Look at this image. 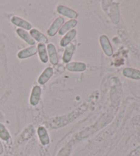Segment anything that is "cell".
Segmentation results:
<instances>
[{
    "instance_id": "obj_11",
    "label": "cell",
    "mask_w": 140,
    "mask_h": 156,
    "mask_svg": "<svg viewBox=\"0 0 140 156\" xmlns=\"http://www.w3.org/2000/svg\"><path fill=\"white\" fill-rule=\"evenodd\" d=\"M77 34V30H71L68 31L67 33L64 37L62 39L61 41H60V45L62 47H66L68 45V44H70L71 43V41H72L75 36Z\"/></svg>"
},
{
    "instance_id": "obj_3",
    "label": "cell",
    "mask_w": 140,
    "mask_h": 156,
    "mask_svg": "<svg viewBox=\"0 0 140 156\" xmlns=\"http://www.w3.org/2000/svg\"><path fill=\"white\" fill-rule=\"evenodd\" d=\"M57 11L60 14L66 16V17L71 18L72 20H75L78 17V14L77 12H75L74 10L69 8L62 6V5H60L57 8Z\"/></svg>"
},
{
    "instance_id": "obj_10",
    "label": "cell",
    "mask_w": 140,
    "mask_h": 156,
    "mask_svg": "<svg viewBox=\"0 0 140 156\" xmlns=\"http://www.w3.org/2000/svg\"><path fill=\"white\" fill-rule=\"evenodd\" d=\"M53 74V68H50V67H48V68H45V69L43 71L42 73L40 74V76L38 78V81L39 84L40 85H45L46 83L48 82L51 77L52 76V75Z\"/></svg>"
},
{
    "instance_id": "obj_6",
    "label": "cell",
    "mask_w": 140,
    "mask_h": 156,
    "mask_svg": "<svg viewBox=\"0 0 140 156\" xmlns=\"http://www.w3.org/2000/svg\"><path fill=\"white\" fill-rule=\"evenodd\" d=\"M12 23L14 24V25L20 27V28L24 29L25 30H30L32 29V25L28 21H25L23 19L17 17V16H14L11 19Z\"/></svg>"
},
{
    "instance_id": "obj_9",
    "label": "cell",
    "mask_w": 140,
    "mask_h": 156,
    "mask_svg": "<svg viewBox=\"0 0 140 156\" xmlns=\"http://www.w3.org/2000/svg\"><path fill=\"white\" fill-rule=\"evenodd\" d=\"M41 88L39 86H34L32 89L31 96H30V104L32 105H36L39 103L40 95H41Z\"/></svg>"
},
{
    "instance_id": "obj_18",
    "label": "cell",
    "mask_w": 140,
    "mask_h": 156,
    "mask_svg": "<svg viewBox=\"0 0 140 156\" xmlns=\"http://www.w3.org/2000/svg\"><path fill=\"white\" fill-rule=\"evenodd\" d=\"M0 138L4 141H8L10 138V135L8 131L2 123H0Z\"/></svg>"
},
{
    "instance_id": "obj_13",
    "label": "cell",
    "mask_w": 140,
    "mask_h": 156,
    "mask_svg": "<svg viewBox=\"0 0 140 156\" xmlns=\"http://www.w3.org/2000/svg\"><path fill=\"white\" fill-rule=\"evenodd\" d=\"M37 50L40 61L44 63H47L49 61V58H48V53L46 45L43 44H38L37 46Z\"/></svg>"
},
{
    "instance_id": "obj_12",
    "label": "cell",
    "mask_w": 140,
    "mask_h": 156,
    "mask_svg": "<svg viewBox=\"0 0 140 156\" xmlns=\"http://www.w3.org/2000/svg\"><path fill=\"white\" fill-rule=\"evenodd\" d=\"M17 33L18 36H19L21 39H23L27 44H28L31 45H34L35 44V41L34 39L31 37L30 34H29L28 32L25 30L18 28L17 30Z\"/></svg>"
},
{
    "instance_id": "obj_14",
    "label": "cell",
    "mask_w": 140,
    "mask_h": 156,
    "mask_svg": "<svg viewBox=\"0 0 140 156\" xmlns=\"http://www.w3.org/2000/svg\"><path fill=\"white\" fill-rule=\"evenodd\" d=\"M75 50V45L73 44H72V43H71V44H68L67 46H66L65 50H64V53L63 55V61L64 63H68V62L71 60Z\"/></svg>"
},
{
    "instance_id": "obj_17",
    "label": "cell",
    "mask_w": 140,
    "mask_h": 156,
    "mask_svg": "<svg viewBox=\"0 0 140 156\" xmlns=\"http://www.w3.org/2000/svg\"><path fill=\"white\" fill-rule=\"evenodd\" d=\"M123 74L124 76L132 79H140V72L134 69L126 68L123 70Z\"/></svg>"
},
{
    "instance_id": "obj_7",
    "label": "cell",
    "mask_w": 140,
    "mask_h": 156,
    "mask_svg": "<svg viewBox=\"0 0 140 156\" xmlns=\"http://www.w3.org/2000/svg\"><path fill=\"white\" fill-rule=\"evenodd\" d=\"M30 35L34 39V41H37L39 42V44H47L48 43V39L45 34H43L42 33L37 29H31L30 30Z\"/></svg>"
},
{
    "instance_id": "obj_16",
    "label": "cell",
    "mask_w": 140,
    "mask_h": 156,
    "mask_svg": "<svg viewBox=\"0 0 140 156\" xmlns=\"http://www.w3.org/2000/svg\"><path fill=\"white\" fill-rule=\"evenodd\" d=\"M77 21L76 20H71L67 21L64 25L61 27V28L59 30V34L60 35H64V34L68 33V32L73 28L74 27L77 26Z\"/></svg>"
},
{
    "instance_id": "obj_8",
    "label": "cell",
    "mask_w": 140,
    "mask_h": 156,
    "mask_svg": "<svg viewBox=\"0 0 140 156\" xmlns=\"http://www.w3.org/2000/svg\"><path fill=\"white\" fill-rule=\"evenodd\" d=\"M66 68L71 72H83L86 69V65L82 62H71L67 63Z\"/></svg>"
},
{
    "instance_id": "obj_15",
    "label": "cell",
    "mask_w": 140,
    "mask_h": 156,
    "mask_svg": "<svg viewBox=\"0 0 140 156\" xmlns=\"http://www.w3.org/2000/svg\"><path fill=\"white\" fill-rule=\"evenodd\" d=\"M38 135L39 136L40 140L43 145H47L49 144V137L47 131L44 127H40L38 129Z\"/></svg>"
},
{
    "instance_id": "obj_19",
    "label": "cell",
    "mask_w": 140,
    "mask_h": 156,
    "mask_svg": "<svg viewBox=\"0 0 140 156\" xmlns=\"http://www.w3.org/2000/svg\"><path fill=\"white\" fill-rule=\"evenodd\" d=\"M3 153H4V147L1 141H0V155H2Z\"/></svg>"
},
{
    "instance_id": "obj_2",
    "label": "cell",
    "mask_w": 140,
    "mask_h": 156,
    "mask_svg": "<svg viewBox=\"0 0 140 156\" xmlns=\"http://www.w3.org/2000/svg\"><path fill=\"white\" fill-rule=\"evenodd\" d=\"M100 43L103 52L107 56H110L113 55V49L110 44L109 39L106 35H101L100 37Z\"/></svg>"
},
{
    "instance_id": "obj_1",
    "label": "cell",
    "mask_w": 140,
    "mask_h": 156,
    "mask_svg": "<svg viewBox=\"0 0 140 156\" xmlns=\"http://www.w3.org/2000/svg\"><path fill=\"white\" fill-rule=\"evenodd\" d=\"M64 23V19L62 17H58L53 21L50 28L47 30V34L49 37L55 36L58 32V30L61 28Z\"/></svg>"
},
{
    "instance_id": "obj_5",
    "label": "cell",
    "mask_w": 140,
    "mask_h": 156,
    "mask_svg": "<svg viewBox=\"0 0 140 156\" xmlns=\"http://www.w3.org/2000/svg\"><path fill=\"white\" fill-rule=\"evenodd\" d=\"M37 47L32 45L31 47L27 48L25 49H23L21 50L20 52H18V53L17 54V56L21 59H25L35 55L37 53Z\"/></svg>"
},
{
    "instance_id": "obj_4",
    "label": "cell",
    "mask_w": 140,
    "mask_h": 156,
    "mask_svg": "<svg viewBox=\"0 0 140 156\" xmlns=\"http://www.w3.org/2000/svg\"><path fill=\"white\" fill-rule=\"evenodd\" d=\"M47 50L48 51V55H49V59L51 63L53 65H57L58 64L59 58L55 45L53 44H49L47 46Z\"/></svg>"
}]
</instances>
